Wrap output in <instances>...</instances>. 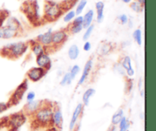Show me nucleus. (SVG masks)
<instances>
[{
	"label": "nucleus",
	"instance_id": "18",
	"mask_svg": "<svg viewBox=\"0 0 156 131\" xmlns=\"http://www.w3.org/2000/svg\"><path fill=\"white\" fill-rule=\"evenodd\" d=\"M94 12L92 9H90L88 10L86 13L84 15L83 17V21H82V26H83V28L85 29L88 27H89L90 25L92 24L93 20H94Z\"/></svg>",
	"mask_w": 156,
	"mask_h": 131
},
{
	"label": "nucleus",
	"instance_id": "14",
	"mask_svg": "<svg viewBox=\"0 0 156 131\" xmlns=\"http://www.w3.org/2000/svg\"><path fill=\"white\" fill-rule=\"evenodd\" d=\"M83 109H84V105L82 103L79 104L76 107V108H75L74 111H73V116H72L71 120H70V123H69L70 131H73V129L75 128V126H76V123H77V120H79V117H80Z\"/></svg>",
	"mask_w": 156,
	"mask_h": 131
},
{
	"label": "nucleus",
	"instance_id": "11",
	"mask_svg": "<svg viewBox=\"0 0 156 131\" xmlns=\"http://www.w3.org/2000/svg\"><path fill=\"white\" fill-rule=\"evenodd\" d=\"M21 32L7 25L0 26V39H12L16 37Z\"/></svg>",
	"mask_w": 156,
	"mask_h": 131
},
{
	"label": "nucleus",
	"instance_id": "40",
	"mask_svg": "<svg viewBox=\"0 0 156 131\" xmlns=\"http://www.w3.org/2000/svg\"><path fill=\"white\" fill-rule=\"evenodd\" d=\"M115 130H116V126H114V125H113V126H111V129H110L108 131H115Z\"/></svg>",
	"mask_w": 156,
	"mask_h": 131
},
{
	"label": "nucleus",
	"instance_id": "17",
	"mask_svg": "<svg viewBox=\"0 0 156 131\" xmlns=\"http://www.w3.org/2000/svg\"><path fill=\"white\" fill-rule=\"evenodd\" d=\"M96 12H97V18L96 21L98 23L103 22L104 18H105V14H104V10H105V3L102 1H98L95 3Z\"/></svg>",
	"mask_w": 156,
	"mask_h": 131
},
{
	"label": "nucleus",
	"instance_id": "27",
	"mask_svg": "<svg viewBox=\"0 0 156 131\" xmlns=\"http://www.w3.org/2000/svg\"><path fill=\"white\" fill-rule=\"evenodd\" d=\"M87 3L88 1L87 0H80L78 3L77 6H76V9L75 11L76 15H81V14L82 13L83 10L85 9V8L86 7Z\"/></svg>",
	"mask_w": 156,
	"mask_h": 131
},
{
	"label": "nucleus",
	"instance_id": "19",
	"mask_svg": "<svg viewBox=\"0 0 156 131\" xmlns=\"http://www.w3.org/2000/svg\"><path fill=\"white\" fill-rule=\"evenodd\" d=\"M80 53L79 47L76 44H73L69 47L68 50V56L71 60H76L78 59Z\"/></svg>",
	"mask_w": 156,
	"mask_h": 131
},
{
	"label": "nucleus",
	"instance_id": "5",
	"mask_svg": "<svg viewBox=\"0 0 156 131\" xmlns=\"http://www.w3.org/2000/svg\"><path fill=\"white\" fill-rule=\"evenodd\" d=\"M27 117L26 115L21 112L15 113L11 116L8 117L6 126L9 129V131H18V129L26 122Z\"/></svg>",
	"mask_w": 156,
	"mask_h": 131
},
{
	"label": "nucleus",
	"instance_id": "16",
	"mask_svg": "<svg viewBox=\"0 0 156 131\" xmlns=\"http://www.w3.org/2000/svg\"><path fill=\"white\" fill-rule=\"evenodd\" d=\"M28 44L30 46L31 51L33 52V53L36 56H39V55L42 54V53H46V50L44 46L40 44L39 42L35 41V40L30 41V42H28Z\"/></svg>",
	"mask_w": 156,
	"mask_h": 131
},
{
	"label": "nucleus",
	"instance_id": "23",
	"mask_svg": "<svg viewBox=\"0 0 156 131\" xmlns=\"http://www.w3.org/2000/svg\"><path fill=\"white\" fill-rule=\"evenodd\" d=\"M123 117V110L120 108V109H119L118 111H117V112L113 115L112 119H111V123H112V125L116 126V125L119 124V123H120V121L121 120L122 117Z\"/></svg>",
	"mask_w": 156,
	"mask_h": 131
},
{
	"label": "nucleus",
	"instance_id": "25",
	"mask_svg": "<svg viewBox=\"0 0 156 131\" xmlns=\"http://www.w3.org/2000/svg\"><path fill=\"white\" fill-rule=\"evenodd\" d=\"M129 126H130L129 121L128 120V119L126 118V117L123 116V117H122L121 120L120 121V123H119V129H120L119 131H127Z\"/></svg>",
	"mask_w": 156,
	"mask_h": 131
},
{
	"label": "nucleus",
	"instance_id": "38",
	"mask_svg": "<svg viewBox=\"0 0 156 131\" xmlns=\"http://www.w3.org/2000/svg\"><path fill=\"white\" fill-rule=\"evenodd\" d=\"M134 1L137 2H139L140 4L143 5L145 6V4H146V0H134Z\"/></svg>",
	"mask_w": 156,
	"mask_h": 131
},
{
	"label": "nucleus",
	"instance_id": "29",
	"mask_svg": "<svg viewBox=\"0 0 156 131\" xmlns=\"http://www.w3.org/2000/svg\"><path fill=\"white\" fill-rule=\"evenodd\" d=\"M94 24H91V25H90L89 27L85 28V33H84L83 37H82V40H83L84 41H88V39H89L90 37H91V34H92L93 30H94Z\"/></svg>",
	"mask_w": 156,
	"mask_h": 131
},
{
	"label": "nucleus",
	"instance_id": "1",
	"mask_svg": "<svg viewBox=\"0 0 156 131\" xmlns=\"http://www.w3.org/2000/svg\"><path fill=\"white\" fill-rule=\"evenodd\" d=\"M53 110L52 103L44 101L43 104L31 117H34L33 124L36 127H53Z\"/></svg>",
	"mask_w": 156,
	"mask_h": 131
},
{
	"label": "nucleus",
	"instance_id": "20",
	"mask_svg": "<svg viewBox=\"0 0 156 131\" xmlns=\"http://www.w3.org/2000/svg\"><path fill=\"white\" fill-rule=\"evenodd\" d=\"M83 26L82 24H73L71 22L68 25V27L66 28L69 34H77L80 33L82 30H83Z\"/></svg>",
	"mask_w": 156,
	"mask_h": 131
},
{
	"label": "nucleus",
	"instance_id": "24",
	"mask_svg": "<svg viewBox=\"0 0 156 131\" xmlns=\"http://www.w3.org/2000/svg\"><path fill=\"white\" fill-rule=\"evenodd\" d=\"M133 37L139 46H141L143 44V32L141 29H136L133 33Z\"/></svg>",
	"mask_w": 156,
	"mask_h": 131
},
{
	"label": "nucleus",
	"instance_id": "22",
	"mask_svg": "<svg viewBox=\"0 0 156 131\" xmlns=\"http://www.w3.org/2000/svg\"><path fill=\"white\" fill-rule=\"evenodd\" d=\"M112 44L111 43L105 42L101 44V47L98 48V53L100 55H107L112 50Z\"/></svg>",
	"mask_w": 156,
	"mask_h": 131
},
{
	"label": "nucleus",
	"instance_id": "39",
	"mask_svg": "<svg viewBox=\"0 0 156 131\" xmlns=\"http://www.w3.org/2000/svg\"><path fill=\"white\" fill-rule=\"evenodd\" d=\"M123 2L126 3V4H129V3L131 2H133V0H121Z\"/></svg>",
	"mask_w": 156,
	"mask_h": 131
},
{
	"label": "nucleus",
	"instance_id": "30",
	"mask_svg": "<svg viewBox=\"0 0 156 131\" xmlns=\"http://www.w3.org/2000/svg\"><path fill=\"white\" fill-rule=\"evenodd\" d=\"M79 72H80V67H79V65H74L72 67L70 72H69V73L70 79L72 80V82H73V80H74L75 78L76 77V76L79 74Z\"/></svg>",
	"mask_w": 156,
	"mask_h": 131
},
{
	"label": "nucleus",
	"instance_id": "32",
	"mask_svg": "<svg viewBox=\"0 0 156 131\" xmlns=\"http://www.w3.org/2000/svg\"><path fill=\"white\" fill-rule=\"evenodd\" d=\"M72 83V80L70 79V76H69V73H66L65 75L63 76V77L62 78L60 81V85L62 86H65L66 85H70Z\"/></svg>",
	"mask_w": 156,
	"mask_h": 131
},
{
	"label": "nucleus",
	"instance_id": "31",
	"mask_svg": "<svg viewBox=\"0 0 156 131\" xmlns=\"http://www.w3.org/2000/svg\"><path fill=\"white\" fill-rule=\"evenodd\" d=\"M76 17V12H75V11L70 10V11H69V12H67V13L63 16V21H65V22L69 23V22H70V21H73V20Z\"/></svg>",
	"mask_w": 156,
	"mask_h": 131
},
{
	"label": "nucleus",
	"instance_id": "28",
	"mask_svg": "<svg viewBox=\"0 0 156 131\" xmlns=\"http://www.w3.org/2000/svg\"><path fill=\"white\" fill-rule=\"evenodd\" d=\"M121 66L125 71L132 68V62H131L130 56H125L121 61Z\"/></svg>",
	"mask_w": 156,
	"mask_h": 131
},
{
	"label": "nucleus",
	"instance_id": "37",
	"mask_svg": "<svg viewBox=\"0 0 156 131\" xmlns=\"http://www.w3.org/2000/svg\"><path fill=\"white\" fill-rule=\"evenodd\" d=\"M126 73L128 76H129V77H133V76L135 75V71H134L133 68L132 67V68H130V69H129L128 70H126Z\"/></svg>",
	"mask_w": 156,
	"mask_h": 131
},
{
	"label": "nucleus",
	"instance_id": "12",
	"mask_svg": "<svg viewBox=\"0 0 156 131\" xmlns=\"http://www.w3.org/2000/svg\"><path fill=\"white\" fill-rule=\"evenodd\" d=\"M36 63L38 67L44 69L50 70L52 66V61L51 59L49 56L48 53H44L42 54L39 55V56H36Z\"/></svg>",
	"mask_w": 156,
	"mask_h": 131
},
{
	"label": "nucleus",
	"instance_id": "34",
	"mask_svg": "<svg viewBox=\"0 0 156 131\" xmlns=\"http://www.w3.org/2000/svg\"><path fill=\"white\" fill-rule=\"evenodd\" d=\"M35 96H36V94L34 91H29L27 94V101H32L34 100Z\"/></svg>",
	"mask_w": 156,
	"mask_h": 131
},
{
	"label": "nucleus",
	"instance_id": "4",
	"mask_svg": "<svg viewBox=\"0 0 156 131\" xmlns=\"http://www.w3.org/2000/svg\"><path fill=\"white\" fill-rule=\"evenodd\" d=\"M27 88H28V85H27V79H26L17 87L16 89L14 91V92L11 95L9 101L7 102V105L9 108L12 106H15V105H17L21 101Z\"/></svg>",
	"mask_w": 156,
	"mask_h": 131
},
{
	"label": "nucleus",
	"instance_id": "21",
	"mask_svg": "<svg viewBox=\"0 0 156 131\" xmlns=\"http://www.w3.org/2000/svg\"><path fill=\"white\" fill-rule=\"evenodd\" d=\"M94 94H95V89L93 88H89L84 92L82 96V101H83L84 106H88L89 104L90 98Z\"/></svg>",
	"mask_w": 156,
	"mask_h": 131
},
{
	"label": "nucleus",
	"instance_id": "33",
	"mask_svg": "<svg viewBox=\"0 0 156 131\" xmlns=\"http://www.w3.org/2000/svg\"><path fill=\"white\" fill-rule=\"evenodd\" d=\"M118 20L120 21V22L122 24H128V21H129V17L126 14H121L118 16Z\"/></svg>",
	"mask_w": 156,
	"mask_h": 131
},
{
	"label": "nucleus",
	"instance_id": "26",
	"mask_svg": "<svg viewBox=\"0 0 156 131\" xmlns=\"http://www.w3.org/2000/svg\"><path fill=\"white\" fill-rule=\"evenodd\" d=\"M129 7L132 9L133 12H136V13H140V12H142L144 9V5L140 4L139 2L136 1H133L129 3Z\"/></svg>",
	"mask_w": 156,
	"mask_h": 131
},
{
	"label": "nucleus",
	"instance_id": "13",
	"mask_svg": "<svg viewBox=\"0 0 156 131\" xmlns=\"http://www.w3.org/2000/svg\"><path fill=\"white\" fill-rule=\"evenodd\" d=\"M53 126L57 129H61L63 123V117L61 110L59 109L57 105L53 106Z\"/></svg>",
	"mask_w": 156,
	"mask_h": 131
},
{
	"label": "nucleus",
	"instance_id": "3",
	"mask_svg": "<svg viewBox=\"0 0 156 131\" xmlns=\"http://www.w3.org/2000/svg\"><path fill=\"white\" fill-rule=\"evenodd\" d=\"M62 5L52 1H47L44 5V18L47 21H54L63 14Z\"/></svg>",
	"mask_w": 156,
	"mask_h": 131
},
{
	"label": "nucleus",
	"instance_id": "6",
	"mask_svg": "<svg viewBox=\"0 0 156 131\" xmlns=\"http://www.w3.org/2000/svg\"><path fill=\"white\" fill-rule=\"evenodd\" d=\"M39 9V5L36 0H27L23 5V11L27 15V18L34 20V21L40 18Z\"/></svg>",
	"mask_w": 156,
	"mask_h": 131
},
{
	"label": "nucleus",
	"instance_id": "10",
	"mask_svg": "<svg viewBox=\"0 0 156 131\" xmlns=\"http://www.w3.org/2000/svg\"><path fill=\"white\" fill-rule=\"evenodd\" d=\"M44 101L34 100L32 101H28L23 108L22 111L26 116H32L43 104Z\"/></svg>",
	"mask_w": 156,
	"mask_h": 131
},
{
	"label": "nucleus",
	"instance_id": "9",
	"mask_svg": "<svg viewBox=\"0 0 156 131\" xmlns=\"http://www.w3.org/2000/svg\"><path fill=\"white\" fill-rule=\"evenodd\" d=\"M53 31L52 30V29L50 28L45 33L38 35L36 39H35V41L39 42L40 44L44 46L46 50V53H47V49L51 48L52 47V34H53Z\"/></svg>",
	"mask_w": 156,
	"mask_h": 131
},
{
	"label": "nucleus",
	"instance_id": "7",
	"mask_svg": "<svg viewBox=\"0 0 156 131\" xmlns=\"http://www.w3.org/2000/svg\"><path fill=\"white\" fill-rule=\"evenodd\" d=\"M69 33L66 29L56 30L53 32L52 34V47L51 48L58 49L64 44L69 37Z\"/></svg>",
	"mask_w": 156,
	"mask_h": 131
},
{
	"label": "nucleus",
	"instance_id": "2",
	"mask_svg": "<svg viewBox=\"0 0 156 131\" xmlns=\"http://www.w3.org/2000/svg\"><path fill=\"white\" fill-rule=\"evenodd\" d=\"M29 44L27 42H18L8 44L0 50V55L9 59H18L26 53Z\"/></svg>",
	"mask_w": 156,
	"mask_h": 131
},
{
	"label": "nucleus",
	"instance_id": "35",
	"mask_svg": "<svg viewBox=\"0 0 156 131\" xmlns=\"http://www.w3.org/2000/svg\"><path fill=\"white\" fill-rule=\"evenodd\" d=\"M91 42H89L88 41H85V44H84V45H83V50H85V51L88 52V51H90V50H91Z\"/></svg>",
	"mask_w": 156,
	"mask_h": 131
},
{
	"label": "nucleus",
	"instance_id": "15",
	"mask_svg": "<svg viewBox=\"0 0 156 131\" xmlns=\"http://www.w3.org/2000/svg\"><path fill=\"white\" fill-rule=\"evenodd\" d=\"M93 66V60L92 59H89L85 63V66H84L83 71H82V76H81L80 79L79 80V85H83L84 82L86 81V79H88V76H89L90 73L91 71V69H92Z\"/></svg>",
	"mask_w": 156,
	"mask_h": 131
},
{
	"label": "nucleus",
	"instance_id": "36",
	"mask_svg": "<svg viewBox=\"0 0 156 131\" xmlns=\"http://www.w3.org/2000/svg\"><path fill=\"white\" fill-rule=\"evenodd\" d=\"M9 108L7 103L5 102H0V113H2L3 111H5Z\"/></svg>",
	"mask_w": 156,
	"mask_h": 131
},
{
	"label": "nucleus",
	"instance_id": "8",
	"mask_svg": "<svg viewBox=\"0 0 156 131\" xmlns=\"http://www.w3.org/2000/svg\"><path fill=\"white\" fill-rule=\"evenodd\" d=\"M47 73V70L41 68V67H32L30 68L28 71L27 72V79L31 81V82H39L41 79H42L46 74Z\"/></svg>",
	"mask_w": 156,
	"mask_h": 131
}]
</instances>
